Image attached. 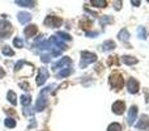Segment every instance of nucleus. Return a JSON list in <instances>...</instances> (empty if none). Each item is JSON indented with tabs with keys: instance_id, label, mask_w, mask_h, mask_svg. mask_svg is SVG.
Returning <instances> with one entry per match:
<instances>
[{
	"instance_id": "nucleus-1",
	"label": "nucleus",
	"mask_w": 149,
	"mask_h": 131,
	"mask_svg": "<svg viewBox=\"0 0 149 131\" xmlns=\"http://www.w3.org/2000/svg\"><path fill=\"white\" fill-rule=\"evenodd\" d=\"M54 87L55 85H50V87H46V88H43V89L41 90L38 98H37L36 108H34V110L36 111H43L45 109H46V106H47V95H49V92Z\"/></svg>"
},
{
	"instance_id": "nucleus-2",
	"label": "nucleus",
	"mask_w": 149,
	"mask_h": 131,
	"mask_svg": "<svg viewBox=\"0 0 149 131\" xmlns=\"http://www.w3.org/2000/svg\"><path fill=\"white\" fill-rule=\"evenodd\" d=\"M97 60V55L94 53H89V51H81V62H80V67L84 68V67L92 64Z\"/></svg>"
},
{
	"instance_id": "nucleus-3",
	"label": "nucleus",
	"mask_w": 149,
	"mask_h": 131,
	"mask_svg": "<svg viewBox=\"0 0 149 131\" xmlns=\"http://www.w3.org/2000/svg\"><path fill=\"white\" fill-rule=\"evenodd\" d=\"M109 83H110V85H111V88H113V89L118 90V89H120V88L123 87V77H122L120 74L114 72V74L110 76Z\"/></svg>"
},
{
	"instance_id": "nucleus-4",
	"label": "nucleus",
	"mask_w": 149,
	"mask_h": 131,
	"mask_svg": "<svg viewBox=\"0 0 149 131\" xmlns=\"http://www.w3.org/2000/svg\"><path fill=\"white\" fill-rule=\"evenodd\" d=\"M12 34V25L8 21H0V38H8Z\"/></svg>"
},
{
	"instance_id": "nucleus-5",
	"label": "nucleus",
	"mask_w": 149,
	"mask_h": 131,
	"mask_svg": "<svg viewBox=\"0 0 149 131\" xmlns=\"http://www.w3.org/2000/svg\"><path fill=\"white\" fill-rule=\"evenodd\" d=\"M45 25L46 26H49V28H58V26H60L62 25V18H59L58 16H52V15H50V16H47L46 18H45Z\"/></svg>"
},
{
	"instance_id": "nucleus-6",
	"label": "nucleus",
	"mask_w": 149,
	"mask_h": 131,
	"mask_svg": "<svg viewBox=\"0 0 149 131\" xmlns=\"http://www.w3.org/2000/svg\"><path fill=\"white\" fill-rule=\"evenodd\" d=\"M50 72L47 71V68H39L38 69V76H37V85H43L46 83V80L49 79Z\"/></svg>"
},
{
	"instance_id": "nucleus-7",
	"label": "nucleus",
	"mask_w": 149,
	"mask_h": 131,
	"mask_svg": "<svg viewBox=\"0 0 149 131\" xmlns=\"http://www.w3.org/2000/svg\"><path fill=\"white\" fill-rule=\"evenodd\" d=\"M111 110L114 111V114H116V116H120V114H123L124 110H126V104H124L123 101H116V102L113 104V106H111Z\"/></svg>"
},
{
	"instance_id": "nucleus-8",
	"label": "nucleus",
	"mask_w": 149,
	"mask_h": 131,
	"mask_svg": "<svg viewBox=\"0 0 149 131\" xmlns=\"http://www.w3.org/2000/svg\"><path fill=\"white\" fill-rule=\"evenodd\" d=\"M127 88H128V92L130 93H137L139 92V81L134 77L128 80V84H127Z\"/></svg>"
},
{
	"instance_id": "nucleus-9",
	"label": "nucleus",
	"mask_w": 149,
	"mask_h": 131,
	"mask_svg": "<svg viewBox=\"0 0 149 131\" xmlns=\"http://www.w3.org/2000/svg\"><path fill=\"white\" fill-rule=\"evenodd\" d=\"M136 117H137V106H132L128 111V125L130 126H134L135 125Z\"/></svg>"
},
{
	"instance_id": "nucleus-10",
	"label": "nucleus",
	"mask_w": 149,
	"mask_h": 131,
	"mask_svg": "<svg viewBox=\"0 0 149 131\" xmlns=\"http://www.w3.org/2000/svg\"><path fill=\"white\" fill-rule=\"evenodd\" d=\"M136 129H139V130H148L149 129V117L148 116H141L140 122L136 123Z\"/></svg>"
},
{
	"instance_id": "nucleus-11",
	"label": "nucleus",
	"mask_w": 149,
	"mask_h": 131,
	"mask_svg": "<svg viewBox=\"0 0 149 131\" xmlns=\"http://www.w3.org/2000/svg\"><path fill=\"white\" fill-rule=\"evenodd\" d=\"M17 18H18V21H20L22 25H25V24H28L29 21L31 20V15L29 12H20L17 15Z\"/></svg>"
},
{
	"instance_id": "nucleus-12",
	"label": "nucleus",
	"mask_w": 149,
	"mask_h": 131,
	"mask_svg": "<svg viewBox=\"0 0 149 131\" xmlns=\"http://www.w3.org/2000/svg\"><path fill=\"white\" fill-rule=\"evenodd\" d=\"M37 32H38L37 25H28L25 28V30H24V33H25V36L28 37V38H30V37L34 36V34H37Z\"/></svg>"
},
{
	"instance_id": "nucleus-13",
	"label": "nucleus",
	"mask_w": 149,
	"mask_h": 131,
	"mask_svg": "<svg viewBox=\"0 0 149 131\" xmlns=\"http://www.w3.org/2000/svg\"><path fill=\"white\" fill-rule=\"evenodd\" d=\"M71 63H72V60H71L70 58L65 57V58H62V59H60L59 62L55 63V64L52 66V68H54V69H58V68H60L62 66H70Z\"/></svg>"
},
{
	"instance_id": "nucleus-14",
	"label": "nucleus",
	"mask_w": 149,
	"mask_h": 131,
	"mask_svg": "<svg viewBox=\"0 0 149 131\" xmlns=\"http://www.w3.org/2000/svg\"><path fill=\"white\" fill-rule=\"evenodd\" d=\"M122 62H123L124 64H127V66H134V64H136L139 60H137L136 58H134V57H130V55H124V57H122Z\"/></svg>"
},
{
	"instance_id": "nucleus-15",
	"label": "nucleus",
	"mask_w": 149,
	"mask_h": 131,
	"mask_svg": "<svg viewBox=\"0 0 149 131\" xmlns=\"http://www.w3.org/2000/svg\"><path fill=\"white\" fill-rule=\"evenodd\" d=\"M116 47V43L114 41H111V39H107V41H105L102 43V50L103 51H109V50H114Z\"/></svg>"
},
{
	"instance_id": "nucleus-16",
	"label": "nucleus",
	"mask_w": 149,
	"mask_h": 131,
	"mask_svg": "<svg viewBox=\"0 0 149 131\" xmlns=\"http://www.w3.org/2000/svg\"><path fill=\"white\" fill-rule=\"evenodd\" d=\"M7 98H8V101H9L12 105H16V104H17V96H16V93L13 92V90H8Z\"/></svg>"
},
{
	"instance_id": "nucleus-17",
	"label": "nucleus",
	"mask_w": 149,
	"mask_h": 131,
	"mask_svg": "<svg viewBox=\"0 0 149 131\" xmlns=\"http://www.w3.org/2000/svg\"><path fill=\"white\" fill-rule=\"evenodd\" d=\"M118 37H119V39H122V41L127 42V41H128V39H130V33H128V30H127L126 28H124V29H122V30L119 32Z\"/></svg>"
},
{
	"instance_id": "nucleus-18",
	"label": "nucleus",
	"mask_w": 149,
	"mask_h": 131,
	"mask_svg": "<svg viewBox=\"0 0 149 131\" xmlns=\"http://www.w3.org/2000/svg\"><path fill=\"white\" fill-rule=\"evenodd\" d=\"M17 5H21V7H34L36 5V1H33V0H29V1H22V0H17V1H15Z\"/></svg>"
},
{
	"instance_id": "nucleus-19",
	"label": "nucleus",
	"mask_w": 149,
	"mask_h": 131,
	"mask_svg": "<svg viewBox=\"0 0 149 131\" xmlns=\"http://www.w3.org/2000/svg\"><path fill=\"white\" fill-rule=\"evenodd\" d=\"M4 125L8 127V129H13V127H16L17 122H16V119H13V118H10V117H8V118H5Z\"/></svg>"
},
{
	"instance_id": "nucleus-20",
	"label": "nucleus",
	"mask_w": 149,
	"mask_h": 131,
	"mask_svg": "<svg viewBox=\"0 0 149 131\" xmlns=\"http://www.w3.org/2000/svg\"><path fill=\"white\" fill-rule=\"evenodd\" d=\"M90 4L94 5V7L105 8L106 5H107V1H105V0H92V1H90Z\"/></svg>"
},
{
	"instance_id": "nucleus-21",
	"label": "nucleus",
	"mask_w": 149,
	"mask_h": 131,
	"mask_svg": "<svg viewBox=\"0 0 149 131\" xmlns=\"http://www.w3.org/2000/svg\"><path fill=\"white\" fill-rule=\"evenodd\" d=\"M110 22H113V17H111V16H102V17L100 18V24L102 26H105L106 24H110Z\"/></svg>"
},
{
	"instance_id": "nucleus-22",
	"label": "nucleus",
	"mask_w": 149,
	"mask_h": 131,
	"mask_svg": "<svg viewBox=\"0 0 149 131\" xmlns=\"http://www.w3.org/2000/svg\"><path fill=\"white\" fill-rule=\"evenodd\" d=\"M30 100H31V97L29 95H22L21 96V104H22L25 108L30 105Z\"/></svg>"
},
{
	"instance_id": "nucleus-23",
	"label": "nucleus",
	"mask_w": 149,
	"mask_h": 131,
	"mask_svg": "<svg viewBox=\"0 0 149 131\" xmlns=\"http://www.w3.org/2000/svg\"><path fill=\"white\" fill-rule=\"evenodd\" d=\"M1 51H3V54H4L5 57H13V55H15V51H13L9 46H4L1 49Z\"/></svg>"
},
{
	"instance_id": "nucleus-24",
	"label": "nucleus",
	"mask_w": 149,
	"mask_h": 131,
	"mask_svg": "<svg viewBox=\"0 0 149 131\" xmlns=\"http://www.w3.org/2000/svg\"><path fill=\"white\" fill-rule=\"evenodd\" d=\"M56 37L58 38H60L62 41H71V36L70 34H67V33H64V32H58Z\"/></svg>"
},
{
	"instance_id": "nucleus-25",
	"label": "nucleus",
	"mask_w": 149,
	"mask_h": 131,
	"mask_svg": "<svg viewBox=\"0 0 149 131\" xmlns=\"http://www.w3.org/2000/svg\"><path fill=\"white\" fill-rule=\"evenodd\" d=\"M120 130H122V126L119 123H116V122L111 123L110 126L107 127V131H120Z\"/></svg>"
},
{
	"instance_id": "nucleus-26",
	"label": "nucleus",
	"mask_w": 149,
	"mask_h": 131,
	"mask_svg": "<svg viewBox=\"0 0 149 131\" xmlns=\"http://www.w3.org/2000/svg\"><path fill=\"white\" fill-rule=\"evenodd\" d=\"M71 74H72V69L65 68V69H63V71L58 72V74H56V77H65V76H68V75H71Z\"/></svg>"
},
{
	"instance_id": "nucleus-27",
	"label": "nucleus",
	"mask_w": 149,
	"mask_h": 131,
	"mask_svg": "<svg viewBox=\"0 0 149 131\" xmlns=\"http://www.w3.org/2000/svg\"><path fill=\"white\" fill-rule=\"evenodd\" d=\"M137 34H139V38L145 39V36H147V32H145L144 26H140V28L137 29Z\"/></svg>"
},
{
	"instance_id": "nucleus-28",
	"label": "nucleus",
	"mask_w": 149,
	"mask_h": 131,
	"mask_svg": "<svg viewBox=\"0 0 149 131\" xmlns=\"http://www.w3.org/2000/svg\"><path fill=\"white\" fill-rule=\"evenodd\" d=\"M13 45H15L16 47H18V49H21V47H24V42H22V39L17 38V37H16V38L13 39Z\"/></svg>"
},
{
	"instance_id": "nucleus-29",
	"label": "nucleus",
	"mask_w": 149,
	"mask_h": 131,
	"mask_svg": "<svg viewBox=\"0 0 149 131\" xmlns=\"http://www.w3.org/2000/svg\"><path fill=\"white\" fill-rule=\"evenodd\" d=\"M41 60H42V62H43V63L50 62V60H51V54H42Z\"/></svg>"
},
{
	"instance_id": "nucleus-30",
	"label": "nucleus",
	"mask_w": 149,
	"mask_h": 131,
	"mask_svg": "<svg viewBox=\"0 0 149 131\" xmlns=\"http://www.w3.org/2000/svg\"><path fill=\"white\" fill-rule=\"evenodd\" d=\"M34 113H36V110H33V109H30V108L24 109V114H25V116H33Z\"/></svg>"
},
{
	"instance_id": "nucleus-31",
	"label": "nucleus",
	"mask_w": 149,
	"mask_h": 131,
	"mask_svg": "<svg viewBox=\"0 0 149 131\" xmlns=\"http://www.w3.org/2000/svg\"><path fill=\"white\" fill-rule=\"evenodd\" d=\"M24 64H26L25 60H18V62L16 63V66H15V69L16 71H18V69H21V67H22Z\"/></svg>"
},
{
	"instance_id": "nucleus-32",
	"label": "nucleus",
	"mask_w": 149,
	"mask_h": 131,
	"mask_svg": "<svg viewBox=\"0 0 149 131\" xmlns=\"http://www.w3.org/2000/svg\"><path fill=\"white\" fill-rule=\"evenodd\" d=\"M113 4H114V8H115L116 11L122 8V1H113Z\"/></svg>"
},
{
	"instance_id": "nucleus-33",
	"label": "nucleus",
	"mask_w": 149,
	"mask_h": 131,
	"mask_svg": "<svg viewBox=\"0 0 149 131\" xmlns=\"http://www.w3.org/2000/svg\"><path fill=\"white\" fill-rule=\"evenodd\" d=\"M20 87L22 88L24 90H29V88H30V87H29L28 83H20Z\"/></svg>"
},
{
	"instance_id": "nucleus-34",
	"label": "nucleus",
	"mask_w": 149,
	"mask_h": 131,
	"mask_svg": "<svg viewBox=\"0 0 149 131\" xmlns=\"http://www.w3.org/2000/svg\"><path fill=\"white\" fill-rule=\"evenodd\" d=\"M86 36H88V37H90V38H94L95 36H98V32H93V33H89V32H88Z\"/></svg>"
},
{
	"instance_id": "nucleus-35",
	"label": "nucleus",
	"mask_w": 149,
	"mask_h": 131,
	"mask_svg": "<svg viewBox=\"0 0 149 131\" xmlns=\"http://www.w3.org/2000/svg\"><path fill=\"white\" fill-rule=\"evenodd\" d=\"M5 113L9 114V116H13V114H15V111H13L12 109H5Z\"/></svg>"
},
{
	"instance_id": "nucleus-36",
	"label": "nucleus",
	"mask_w": 149,
	"mask_h": 131,
	"mask_svg": "<svg viewBox=\"0 0 149 131\" xmlns=\"http://www.w3.org/2000/svg\"><path fill=\"white\" fill-rule=\"evenodd\" d=\"M5 76V72H4V69L0 67V77H4Z\"/></svg>"
},
{
	"instance_id": "nucleus-37",
	"label": "nucleus",
	"mask_w": 149,
	"mask_h": 131,
	"mask_svg": "<svg viewBox=\"0 0 149 131\" xmlns=\"http://www.w3.org/2000/svg\"><path fill=\"white\" fill-rule=\"evenodd\" d=\"M131 3H132V4H134V5H136V7L140 4V1H135V0H134V1H131Z\"/></svg>"
}]
</instances>
